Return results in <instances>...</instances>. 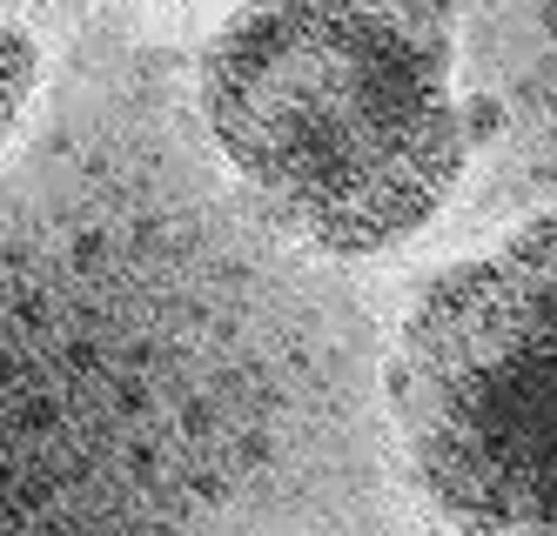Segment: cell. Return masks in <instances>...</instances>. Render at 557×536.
<instances>
[{
    "instance_id": "obj_2",
    "label": "cell",
    "mask_w": 557,
    "mask_h": 536,
    "mask_svg": "<svg viewBox=\"0 0 557 536\" xmlns=\"http://www.w3.org/2000/svg\"><path fill=\"white\" fill-rule=\"evenodd\" d=\"M389 423L463 536H557V215L436 269L396 328Z\"/></svg>"
},
{
    "instance_id": "obj_1",
    "label": "cell",
    "mask_w": 557,
    "mask_h": 536,
    "mask_svg": "<svg viewBox=\"0 0 557 536\" xmlns=\"http://www.w3.org/2000/svg\"><path fill=\"white\" fill-rule=\"evenodd\" d=\"M450 0H243L202 48V121L262 215L323 255L430 228L470 161Z\"/></svg>"
}]
</instances>
